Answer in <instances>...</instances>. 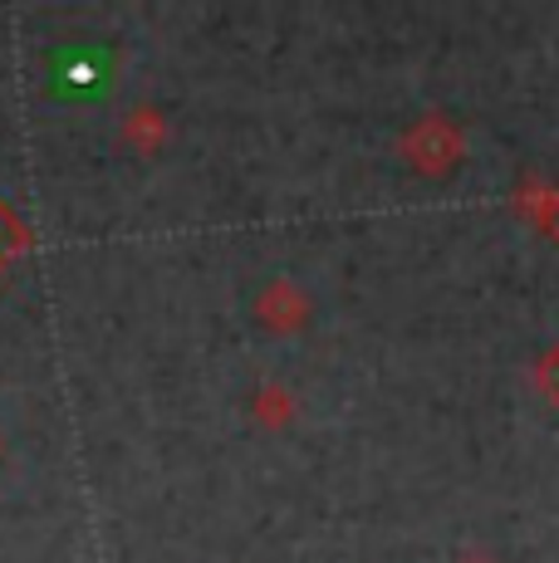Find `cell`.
Here are the masks:
<instances>
[{"instance_id":"6da1fadb","label":"cell","mask_w":559,"mask_h":563,"mask_svg":"<svg viewBox=\"0 0 559 563\" xmlns=\"http://www.w3.org/2000/svg\"><path fill=\"white\" fill-rule=\"evenodd\" d=\"M397 153H403V162L413 172H423V177H447V172H457L461 157H467V133H461L447 113H423L397 137Z\"/></svg>"},{"instance_id":"7a4b0ae2","label":"cell","mask_w":559,"mask_h":563,"mask_svg":"<svg viewBox=\"0 0 559 563\" xmlns=\"http://www.w3.org/2000/svg\"><path fill=\"white\" fill-rule=\"evenodd\" d=\"M309 313H315V299H309L305 285L289 275H275L271 285L255 295V323L271 333H299L309 323Z\"/></svg>"},{"instance_id":"3957f363","label":"cell","mask_w":559,"mask_h":563,"mask_svg":"<svg viewBox=\"0 0 559 563\" xmlns=\"http://www.w3.org/2000/svg\"><path fill=\"white\" fill-rule=\"evenodd\" d=\"M118 143H123L128 153H138V157H157V153H163V147L172 143L167 113H163V108H153V103L128 108L123 123H118Z\"/></svg>"},{"instance_id":"277c9868","label":"cell","mask_w":559,"mask_h":563,"mask_svg":"<svg viewBox=\"0 0 559 563\" xmlns=\"http://www.w3.org/2000/svg\"><path fill=\"white\" fill-rule=\"evenodd\" d=\"M515 211H520L535 231H545L559 245V187L555 181H545V177L520 181V191H515Z\"/></svg>"},{"instance_id":"5b68a950","label":"cell","mask_w":559,"mask_h":563,"mask_svg":"<svg viewBox=\"0 0 559 563\" xmlns=\"http://www.w3.org/2000/svg\"><path fill=\"white\" fill-rule=\"evenodd\" d=\"M295 393H289L285 383H261L255 387V397H251V421L255 427H265V431H285L289 421H295Z\"/></svg>"},{"instance_id":"8992f818","label":"cell","mask_w":559,"mask_h":563,"mask_svg":"<svg viewBox=\"0 0 559 563\" xmlns=\"http://www.w3.org/2000/svg\"><path fill=\"white\" fill-rule=\"evenodd\" d=\"M30 251H35V235H30V225L20 221V216L10 211L6 201H0V285H6L10 269H15Z\"/></svg>"},{"instance_id":"52a82bcc","label":"cell","mask_w":559,"mask_h":563,"mask_svg":"<svg viewBox=\"0 0 559 563\" xmlns=\"http://www.w3.org/2000/svg\"><path fill=\"white\" fill-rule=\"evenodd\" d=\"M530 377H535V387H540L545 402H555V407H559V343H555V349H545L540 358H535Z\"/></svg>"},{"instance_id":"ba28073f","label":"cell","mask_w":559,"mask_h":563,"mask_svg":"<svg viewBox=\"0 0 559 563\" xmlns=\"http://www.w3.org/2000/svg\"><path fill=\"white\" fill-rule=\"evenodd\" d=\"M0 456H6V437H0Z\"/></svg>"},{"instance_id":"9c48e42d","label":"cell","mask_w":559,"mask_h":563,"mask_svg":"<svg viewBox=\"0 0 559 563\" xmlns=\"http://www.w3.org/2000/svg\"><path fill=\"white\" fill-rule=\"evenodd\" d=\"M471 563H481V559H471Z\"/></svg>"}]
</instances>
